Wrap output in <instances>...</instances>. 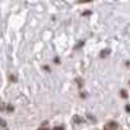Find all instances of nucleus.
<instances>
[{
	"instance_id": "3",
	"label": "nucleus",
	"mask_w": 130,
	"mask_h": 130,
	"mask_svg": "<svg viewBox=\"0 0 130 130\" xmlns=\"http://www.w3.org/2000/svg\"><path fill=\"white\" fill-rule=\"evenodd\" d=\"M39 130H48V129H39Z\"/></svg>"
},
{
	"instance_id": "2",
	"label": "nucleus",
	"mask_w": 130,
	"mask_h": 130,
	"mask_svg": "<svg viewBox=\"0 0 130 130\" xmlns=\"http://www.w3.org/2000/svg\"><path fill=\"white\" fill-rule=\"evenodd\" d=\"M55 130H64V129H62V127H60V129H59V127H56Z\"/></svg>"
},
{
	"instance_id": "1",
	"label": "nucleus",
	"mask_w": 130,
	"mask_h": 130,
	"mask_svg": "<svg viewBox=\"0 0 130 130\" xmlns=\"http://www.w3.org/2000/svg\"><path fill=\"white\" fill-rule=\"evenodd\" d=\"M121 94H122V96H124V98H126V96H127V95H126V91H122Z\"/></svg>"
}]
</instances>
